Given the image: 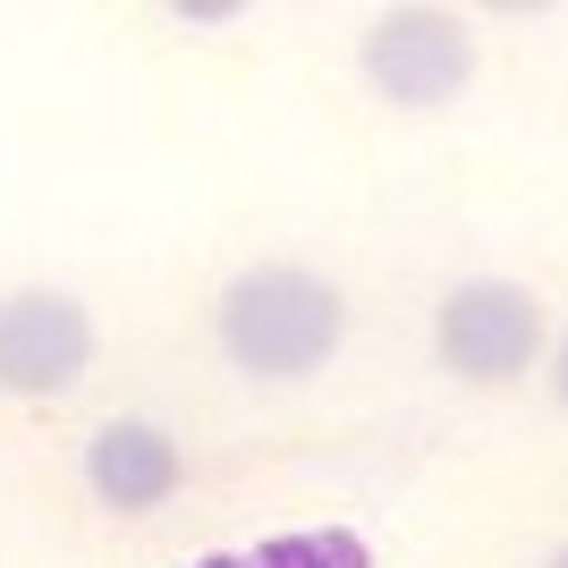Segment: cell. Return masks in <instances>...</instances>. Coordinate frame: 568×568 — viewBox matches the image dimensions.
<instances>
[{
	"label": "cell",
	"instance_id": "2",
	"mask_svg": "<svg viewBox=\"0 0 568 568\" xmlns=\"http://www.w3.org/2000/svg\"><path fill=\"white\" fill-rule=\"evenodd\" d=\"M544 348H551V314L526 281L475 272V281H450L433 297V365L467 390H509V382L544 374Z\"/></svg>",
	"mask_w": 568,
	"mask_h": 568
},
{
	"label": "cell",
	"instance_id": "7",
	"mask_svg": "<svg viewBox=\"0 0 568 568\" xmlns=\"http://www.w3.org/2000/svg\"><path fill=\"white\" fill-rule=\"evenodd\" d=\"M544 390H551V407L568 416V323L551 332V348H544Z\"/></svg>",
	"mask_w": 568,
	"mask_h": 568
},
{
	"label": "cell",
	"instance_id": "5",
	"mask_svg": "<svg viewBox=\"0 0 568 568\" xmlns=\"http://www.w3.org/2000/svg\"><path fill=\"white\" fill-rule=\"evenodd\" d=\"M187 484V450L162 416H111L85 442V493H94L102 518H153L170 509Z\"/></svg>",
	"mask_w": 568,
	"mask_h": 568
},
{
	"label": "cell",
	"instance_id": "3",
	"mask_svg": "<svg viewBox=\"0 0 568 568\" xmlns=\"http://www.w3.org/2000/svg\"><path fill=\"white\" fill-rule=\"evenodd\" d=\"M475 26L458 9H382L356 34V77L390 111H450L475 85Z\"/></svg>",
	"mask_w": 568,
	"mask_h": 568
},
{
	"label": "cell",
	"instance_id": "8",
	"mask_svg": "<svg viewBox=\"0 0 568 568\" xmlns=\"http://www.w3.org/2000/svg\"><path fill=\"white\" fill-rule=\"evenodd\" d=\"M544 568H568V544H551V560H544Z\"/></svg>",
	"mask_w": 568,
	"mask_h": 568
},
{
	"label": "cell",
	"instance_id": "6",
	"mask_svg": "<svg viewBox=\"0 0 568 568\" xmlns=\"http://www.w3.org/2000/svg\"><path fill=\"white\" fill-rule=\"evenodd\" d=\"M187 568H374V560L339 526H297V535H263L246 551H213V560H187Z\"/></svg>",
	"mask_w": 568,
	"mask_h": 568
},
{
	"label": "cell",
	"instance_id": "4",
	"mask_svg": "<svg viewBox=\"0 0 568 568\" xmlns=\"http://www.w3.org/2000/svg\"><path fill=\"white\" fill-rule=\"evenodd\" d=\"M94 356H102V323L77 288H51V281L0 288V399L18 407L69 399L94 374Z\"/></svg>",
	"mask_w": 568,
	"mask_h": 568
},
{
	"label": "cell",
	"instance_id": "1",
	"mask_svg": "<svg viewBox=\"0 0 568 568\" xmlns=\"http://www.w3.org/2000/svg\"><path fill=\"white\" fill-rule=\"evenodd\" d=\"M213 348L230 356V374L263 382V390L314 382L348 348V288L323 263H297V255L237 263L213 288Z\"/></svg>",
	"mask_w": 568,
	"mask_h": 568
}]
</instances>
